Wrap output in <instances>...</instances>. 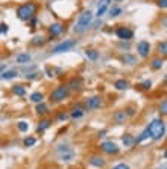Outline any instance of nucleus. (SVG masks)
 Segmentation results:
<instances>
[{
    "mask_svg": "<svg viewBox=\"0 0 167 169\" xmlns=\"http://www.w3.org/2000/svg\"><path fill=\"white\" fill-rule=\"evenodd\" d=\"M35 142H37V140H35L34 137H28V139H25V142H23V143H25V146H34V145H35Z\"/></svg>",
    "mask_w": 167,
    "mask_h": 169,
    "instance_id": "obj_31",
    "label": "nucleus"
},
{
    "mask_svg": "<svg viewBox=\"0 0 167 169\" xmlns=\"http://www.w3.org/2000/svg\"><path fill=\"white\" fill-rule=\"evenodd\" d=\"M137 52L140 53V57L147 58L149 53H150V44H149L147 41H140V43L137 44Z\"/></svg>",
    "mask_w": 167,
    "mask_h": 169,
    "instance_id": "obj_7",
    "label": "nucleus"
},
{
    "mask_svg": "<svg viewBox=\"0 0 167 169\" xmlns=\"http://www.w3.org/2000/svg\"><path fill=\"white\" fill-rule=\"evenodd\" d=\"M112 119H114L115 123H125L126 114H125V111H115V114L112 116Z\"/></svg>",
    "mask_w": 167,
    "mask_h": 169,
    "instance_id": "obj_14",
    "label": "nucleus"
},
{
    "mask_svg": "<svg viewBox=\"0 0 167 169\" xmlns=\"http://www.w3.org/2000/svg\"><path fill=\"white\" fill-rule=\"evenodd\" d=\"M120 12H122V8H114V9L109 11V16L111 17H117V16H120Z\"/></svg>",
    "mask_w": 167,
    "mask_h": 169,
    "instance_id": "obj_32",
    "label": "nucleus"
},
{
    "mask_svg": "<svg viewBox=\"0 0 167 169\" xmlns=\"http://www.w3.org/2000/svg\"><path fill=\"white\" fill-rule=\"evenodd\" d=\"M17 126H18V129H20V131H28V129H29V125H28L26 122H18V125H17Z\"/></svg>",
    "mask_w": 167,
    "mask_h": 169,
    "instance_id": "obj_34",
    "label": "nucleus"
},
{
    "mask_svg": "<svg viewBox=\"0 0 167 169\" xmlns=\"http://www.w3.org/2000/svg\"><path fill=\"white\" fill-rule=\"evenodd\" d=\"M147 129H149V134H150V137L153 140H159L164 136V133H165V123H164L162 119H155L147 126Z\"/></svg>",
    "mask_w": 167,
    "mask_h": 169,
    "instance_id": "obj_1",
    "label": "nucleus"
},
{
    "mask_svg": "<svg viewBox=\"0 0 167 169\" xmlns=\"http://www.w3.org/2000/svg\"><path fill=\"white\" fill-rule=\"evenodd\" d=\"M38 114H46L47 111H49V108H47V105L46 104H43V102H40V104H37V110H35Z\"/></svg>",
    "mask_w": 167,
    "mask_h": 169,
    "instance_id": "obj_23",
    "label": "nucleus"
},
{
    "mask_svg": "<svg viewBox=\"0 0 167 169\" xmlns=\"http://www.w3.org/2000/svg\"><path fill=\"white\" fill-rule=\"evenodd\" d=\"M43 99H44V95H43V93H40V91H35V93H32V96H31V101H32V102H35V104L43 102Z\"/></svg>",
    "mask_w": 167,
    "mask_h": 169,
    "instance_id": "obj_21",
    "label": "nucleus"
},
{
    "mask_svg": "<svg viewBox=\"0 0 167 169\" xmlns=\"http://www.w3.org/2000/svg\"><path fill=\"white\" fill-rule=\"evenodd\" d=\"M44 43H46L44 37H40V35H37V37H34V38H32V44H34V46H43Z\"/></svg>",
    "mask_w": 167,
    "mask_h": 169,
    "instance_id": "obj_26",
    "label": "nucleus"
},
{
    "mask_svg": "<svg viewBox=\"0 0 167 169\" xmlns=\"http://www.w3.org/2000/svg\"><path fill=\"white\" fill-rule=\"evenodd\" d=\"M12 93L17 95V96H25L26 95V88L23 85H14L12 87Z\"/></svg>",
    "mask_w": 167,
    "mask_h": 169,
    "instance_id": "obj_20",
    "label": "nucleus"
},
{
    "mask_svg": "<svg viewBox=\"0 0 167 169\" xmlns=\"http://www.w3.org/2000/svg\"><path fill=\"white\" fill-rule=\"evenodd\" d=\"M165 110H167V102H165V101H162V104H161V107H159V113L165 114V113H167Z\"/></svg>",
    "mask_w": 167,
    "mask_h": 169,
    "instance_id": "obj_35",
    "label": "nucleus"
},
{
    "mask_svg": "<svg viewBox=\"0 0 167 169\" xmlns=\"http://www.w3.org/2000/svg\"><path fill=\"white\" fill-rule=\"evenodd\" d=\"M62 31H64V26H62L61 23H53V25L49 28V32H50L52 37H58Z\"/></svg>",
    "mask_w": 167,
    "mask_h": 169,
    "instance_id": "obj_10",
    "label": "nucleus"
},
{
    "mask_svg": "<svg viewBox=\"0 0 167 169\" xmlns=\"http://www.w3.org/2000/svg\"><path fill=\"white\" fill-rule=\"evenodd\" d=\"M37 14V6L34 3H25L17 9V17L23 22H29Z\"/></svg>",
    "mask_w": 167,
    "mask_h": 169,
    "instance_id": "obj_2",
    "label": "nucleus"
},
{
    "mask_svg": "<svg viewBox=\"0 0 167 169\" xmlns=\"http://www.w3.org/2000/svg\"><path fill=\"white\" fill-rule=\"evenodd\" d=\"M112 169H131L128 164H125V163H119V164H115Z\"/></svg>",
    "mask_w": 167,
    "mask_h": 169,
    "instance_id": "obj_36",
    "label": "nucleus"
},
{
    "mask_svg": "<svg viewBox=\"0 0 167 169\" xmlns=\"http://www.w3.org/2000/svg\"><path fill=\"white\" fill-rule=\"evenodd\" d=\"M106 9H108V3H105V2H103V5H102V6H99V9H97V14H96V16H97V17H102V16L106 12Z\"/></svg>",
    "mask_w": 167,
    "mask_h": 169,
    "instance_id": "obj_28",
    "label": "nucleus"
},
{
    "mask_svg": "<svg viewBox=\"0 0 167 169\" xmlns=\"http://www.w3.org/2000/svg\"><path fill=\"white\" fill-rule=\"evenodd\" d=\"M90 164H91V166H96V167H103V166H105V158L94 155V157L90 158Z\"/></svg>",
    "mask_w": 167,
    "mask_h": 169,
    "instance_id": "obj_12",
    "label": "nucleus"
},
{
    "mask_svg": "<svg viewBox=\"0 0 167 169\" xmlns=\"http://www.w3.org/2000/svg\"><path fill=\"white\" fill-rule=\"evenodd\" d=\"M158 50H159V53H162V55L167 53V44H165V41H162V43L158 44Z\"/></svg>",
    "mask_w": 167,
    "mask_h": 169,
    "instance_id": "obj_29",
    "label": "nucleus"
},
{
    "mask_svg": "<svg viewBox=\"0 0 167 169\" xmlns=\"http://www.w3.org/2000/svg\"><path fill=\"white\" fill-rule=\"evenodd\" d=\"M100 105H102V99H100L99 96L90 98V99H87V102H85V108H87V110H96V108H99Z\"/></svg>",
    "mask_w": 167,
    "mask_h": 169,
    "instance_id": "obj_9",
    "label": "nucleus"
},
{
    "mask_svg": "<svg viewBox=\"0 0 167 169\" xmlns=\"http://www.w3.org/2000/svg\"><path fill=\"white\" fill-rule=\"evenodd\" d=\"M162 66H164V60H162V58H153L152 63H150V67H152L153 70H159Z\"/></svg>",
    "mask_w": 167,
    "mask_h": 169,
    "instance_id": "obj_16",
    "label": "nucleus"
},
{
    "mask_svg": "<svg viewBox=\"0 0 167 169\" xmlns=\"http://www.w3.org/2000/svg\"><path fill=\"white\" fill-rule=\"evenodd\" d=\"M18 75L17 70H8V72H2L0 73V79H12Z\"/></svg>",
    "mask_w": 167,
    "mask_h": 169,
    "instance_id": "obj_15",
    "label": "nucleus"
},
{
    "mask_svg": "<svg viewBox=\"0 0 167 169\" xmlns=\"http://www.w3.org/2000/svg\"><path fill=\"white\" fill-rule=\"evenodd\" d=\"M125 114H126V116H129V117L135 116V108H132V107H128V108L125 110Z\"/></svg>",
    "mask_w": 167,
    "mask_h": 169,
    "instance_id": "obj_33",
    "label": "nucleus"
},
{
    "mask_svg": "<svg viewBox=\"0 0 167 169\" xmlns=\"http://www.w3.org/2000/svg\"><path fill=\"white\" fill-rule=\"evenodd\" d=\"M73 119H79V117H82L84 116V108L81 107V105H76V107H73V110H72V114H70Z\"/></svg>",
    "mask_w": 167,
    "mask_h": 169,
    "instance_id": "obj_13",
    "label": "nucleus"
},
{
    "mask_svg": "<svg viewBox=\"0 0 167 169\" xmlns=\"http://www.w3.org/2000/svg\"><path fill=\"white\" fill-rule=\"evenodd\" d=\"M75 44H76V41H75V40H67V41H62L61 44H58V46H56V47H55V49H53L52 52H53V53H61V52H67V50H70V49H72V47H73Z\"/></svg>",
    "mask_w": 167,
    "mask_h": 169,
    "instance_id": "obj_5",
    "label": "nucleus"
},
{
    "mask_svg": "<svg viewBox=\"0 0 167 169\" xmlns=\"http://www.w3.org/2000/svg\"><path fill=\"white\" fill-rule=\"evenodd\" d=\"M125 63H128V64H134L135 63V57H132V55H123V58H122Z\"/></svg>",
    "mask_w": 167,
    "mask_h": 169,
    "instance_id": "obj_30",
    "label": "nucleus"
},
{
    "mask_svg": "<svg viewBox=\"0 0 167 169\" xmlns=\"http://www.w3.org/2000/svg\"><path fill=\"white\" fill-rule=\"evenodd\" d=\"M73 157H75V152L70 149V151H67V152H64V154L61 155V160H62V161H70Z\"/></svg>",
    "mask_w": 167,
    "mask_h": 169,
    "instance_id": "obj_27",
    "label": "nucleus"
},
{
    "mask_svg": "<svg viewBox=\"0 0 167 169\" xmlns=\"http://www.w3.org/2000/svg\"><path fill=\"white\" fill-rule=\"evenodd\" d=\"M158 6L162 8V9H165V6H167V0H158Z\"/></svg>",
    "mask_w": 167,
    "mask_h": 169,
    "instance_id": "obj_39",
    "label": "nucleus"
},
{
    "mask_svg": "<svg viewBox=\"0 0 167 169\" xmlns=\"http://www.w3.org/2000/svg\"><path fill=\"white\" fill-rule=\"evenodd\" d=\"M67 117H68V116H67V114H65V113H61V114H59V116H58V119H59V120H65V119H67Z\"/></svg>",
    "mask_w": 167,
    "mask_h": 169,
    "instance_id": "obj_40",
    "label": "nucleus"
},
{
    "mask_svg": "<svg viewBox=\"0 0 167 169\" xmlns=\"http://www.w3.org/2000/svg\"><path fill=\"white\" fill-rule=\"evenodd\" d=\"M47 73H49V76H55V73H53V70H50V69H47Z\"/></svg>",
    "mask_w": 167,
    "mask_h": 169,
    "instance_id": "obj_41",
    "label": "nucleus"
},
{
    "mask_svg": "<svg viewBox=\"0 0 167 169\" xmlns=\"http://www.w3.org/2000/svg\"><path fill=\"white\" fill-rule=\"evenodd\" d=\"M68 93H70V88H68L67 85H59V87H56V88L50 93V99H52L53 102H61V101H64V99L68 96Z\"/></svg>",
    "mask_w": 167,
    "mask_h": 169,
    "instance_id": "obj_4",
    "label": "nucleus"
},
{
    "mask_svg": "<svg viewBox=\"0 0 167 169\" xmlns=\"http://www.w3.org/2000/svg\"><path fill=\"white\" fill-rule=\"evenodd\" d=\"M29 61H31V55L29 53H22V55L17 57V63L18 64H28Z\"/></svg>",
    "mask_w": 167,
    "mask_h": 169,
    "instance_id": "obj_19",
    "label": "nucleus"
},
{
    "mask_svg": "<svg viewBox=\"0 0 167 169\" xmlns=\"http://www.w3.org/2000/svg\"><path fill=\"white\" fill-rule=\"evenodd\" d=\"M91 20H93V12H91V11H84V12L79 16V20H78V23H76V26H75V32H76V34L84 32V31L91 25Z\"/></svg>",
    "mask_w": 167,
    "mask_h": 169,
    "instance_id": "obj_3",
    "label": "nucleus"
},
{
    "mask_svg": "<svg viewBox=\"0 0 167 169\" xmlns=\"http://www.w3.org/2000/svg\"><path fill=\"white\" fill-rule=\"evenodd\" d=\"M0 70H5V64H3V66H0Z\"/></svg>",
    "mask_w": 167,
    "mask_h": 169,
    "instance_id": "obj_42",
    "label": "nucleus"
},
{
    "mask_svg": "<svg viewBox=\"0 0 167 169\" xmlns=\"http://www.w3.org/2000/svg\"><path fill=\"white\" fill-rule=\"evenodd\" d=\"M141 87H143L144 90H149V88L152 87V82H150V81H144V82L141 84Z\"/></svg>",
    "mask_w": 167,
    "mask_h": 169,
    "instance_id": "obj_37",
    "label": "nucleus"
},
{
    "mask_svg": "<svg viewBox=\"0 0 167 169\" xmlns=\"http://www.w3.org/2000/svg\"><path fill=\"white\" fill-rule=\"evenodd\" d=\"M70 90H81V87H82V79L81 78H73L70 82H68V85H67Z\"/></svg>",
    "mask_w": 167,
    "mask_h": 169,
    "instance_id": "obj_11",
    "label": "nucleus"
},
{
    "mask_svg": "<svg viewBox=\"0 0 167 169\" xmlns=\"http://www.w3.org/2000/svg\"><path fill=\"white\" fill-rule=\"evenodd\" d=\"M114 87H115L117 90H126V88L129 87V82L125 81V79H119V81H115Z\"/></svg>",
    "mask_w": 167,
    "mask_h": 169,
    "instance_id": "obj_17",
    "label": "nucleus"
},
{
    "mask_svg": "<svg viewBox=\"0 0 167 169\" xmlns=\"http://www.w3.org/2000/svg\"><path fill=\"white\" fill-rule=\"evenodd\" d=\"M6 32H8V26L5 23H2L0 25V34H6Z\"/></svg>",
    "mask_w": 167,
    "mask_h": 169,
    "instance_id": "obj_38",
    "label": "nucleus"
},
{
    "mask_svg": "<svg viewBox=\"0 0 167 169\" xmlns=\"http://www.w3.org/2000/svg\"><path fill=\"white\" fill-rule=\"evenodd\" d=\"M114 2H122V0H114Z\"/></svg>",
    "mask_w": 167,
    "mask_h": 169,
    "instance_id": "obj_43",
    "label": "nucleus"
},
{
    "mask_svg": "<svg viewBox=\"0 0 167 169\" xmlns=\"http://www.w3.org/2000/svg\"><path fill=\"white\" fill-rule=\"evenodd\" d=\"M49 126H50V120H41V122L38 123V128H37V129H38V133H43V131L47 129Z\"/></svg>",
    "mask_w": 167,
    "mask_h": 169,
    "instance_id": "obj_24",
    "label": "nucleus"
},
{
    "mask_svg": "<svg viewBox=\"0 0 167 169\" xmlns=\"http://www.w3.org/2000/svg\"><path fill=\"white\" fill-rule=\"evenodd\" d=\"M85 55H87V58L91 60V61H96L97 57H99L97 50H94V49H88V50H85Z\"/></svg>",
    "mask_w": 167,
    "mask_h": 169,
    "instance_id": "obj_22",
    "label": "nucleus"
},
{
    "mask_svg": "<svg viewBox=\"0 0 167 169\" xmlns=\"http://www.w3.org/2000/svg\"><path fill=\"white\" fill-rule=\"evenodd\" d=\"M123 145H125L126 148H131L132 145H135V139H134L132 136L126 134V136H123Z\"/></svg>",
    "mask_w": 167,
    "mask_h": 169,
    "instance_id": "obj_18",
    "label": "nucleus"
},
{
    "mask_svg": "<svg viewBox=\"0 0 167 169\" xmlns=\"http://www.w3.org/2000/svg\"><path fill=\"white\" fill-rule=\"evenodd\" d=\"M115 34H117V37H119L120 40H131V38L134 37V32H132L131 29L125 28V26L119 28V29L115 31Z\"/></svg>",
    "mask_w": 167,
    "mask_h": 169,
    "instance_id": "obj_8",
    "label": "nucleus"
},
{
    "mask_svg": "<svg viewBox=\"0 0 167 169\" xmlns=\"http://www.w3.org/2000/svg\"><path fill=\"white\" fill-rule=\"evenodd\" d=\"M147 137H150V134H149V129L146 128V129L140 134V137H137V139H135V143H141V142H143V140H146Z\"/></svg>",
    "mask_w": 167,
    "mask_h": 169,
    "instance_id": "obj_25",
    "label": "nucleus"
},
{
    "mask_svg": "<svg viewBox=\"0 0 167 169\" xmlns=\"http://www.w3.org/2000/svg\"><path fill=\"white\" fill-rule=\"evenodd\" d=\"M100 149H102L103 152H106V154H117V152L120 151V148H119L114 142H103V143L100 145Z\"/></svg>",
    "mask_w": 167,
    "mask_h": 169,
    "instance_id": "obj_6",
    "label": "nucleus"
}]
</instances>
